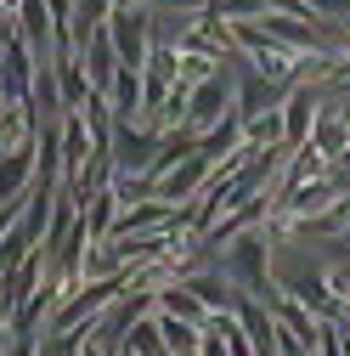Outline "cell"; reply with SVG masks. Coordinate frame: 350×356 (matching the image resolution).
<instances>
[{
  "label": "cell",
  "instance_id": "6da1fadb",
  "mask_svg": "<svg viewBox=\"0 0 350 356\" xmlns=\"http://www.w3.org/2000/svg\"><path fill=\"white\" fill-rule=\"evenodd\" d=\"M108 46H113L119 68H142L147 63V6H136V0H113V12H108Z\"/></svg>",
  "mask_w": 350,
  "mask_h": 356
},
{
  "label": "cell",
  "instance_id": "7c38bea8",
  "mask_svg": "<svg viewBox=\"0 0 350 356\" xmlns=\"http://www.w3.org/2000/svg\"><path fill=\"white\" fill-rule=\"evenodd\" d=\"M187 289H192L203 305H226V311H232V294H238L232 277H215V272H187Z\"/></svg>",
  "mask_w": 350,
  "mask_h": 356
},
{
  "label": "cell",
  "instance_id": "e0dca14e",
  "mask_svg": "<svg viewBox=\"0 0 350 356\" xmlns=\"http://www.w3.org/2000/svg\"><path fill=\"white\" fill-rule=\"evenodd\" d=\"M12 356H40V339H34V334H17V345H12Z\"/></svg>",
  "mask_w": 350,
  "mask_h": 356
},
{
  "label": "cell",
  "instance_id": "9c48e42d",
  "mask_svg": "<svg viewBox=\"0 0 350 356\" xmlns=\"http://www.w3.org/2000/svg\"><path fill=\"white\" fill-rule=\"evenodd\" d=\"M12 23H17V34L28 40V51H40V46H51V12H46V0H23Z\"/></svg>",
  "mask_w": 350,
  "mask_h": 356
},
{
  "label": "cell",
  "instance_id": "3957f363",
  "mask_svg": "<svg viewBox=\"0 0 350 356\" xmlns=\"http://www.w3.org/2000/svg\"><path fill=\"white\" fill-rule=\"evenodd\" d=\"M266 249H272V243L260 238V232H254V238H243V232L232 238V249H226V277H232V289H238V294L277 300V294H272V283H266Z\"/></svg>",
  "mask_w": 350,
  "mask_h": 356
},
{
  "label": "cell",
  "instance_id": "4fadbf2b",
  "mask_svg": "<svg viewBox=\"0 0 350 356\" xmlns=\"http://www.w3.org/2000/svg\"><path fill=\"white\" fill-rule=\"evenodd\" d=\"M164 311H169V317H187L192 328H203V300L192 294V289H164V294H153Z\"/></svg>",
  "mask_w": 350,
  "mask_h": 356
},
{
  "label": "cell",
  "instance_id": "ac0fdd59",
  "mask_svg": "<svg viewBox=\"0 0 350 356\" xmlns=\"http://www.w3.org/2000/svg\"><path fill=\"white\" fill-rule=\"evenodd\" d=\"M317 12H333V17H350V0H317Z\"/></svg>",
  "mask_w": 350,
  "mask_h": 356
},
{
  "label": "cell",
  "instance_id": "8fae6325",
  "mask_svg": "<svg viewBox=\"0 0 350 356\" xmlns=\"http://www.w3.org/2000/svg\"><path fill=\"white\" fill-rule=\"evenodd\" d=\"M311 136H317V153H322V159H339V153L350 147V119H339V113H333V119H317Z\"/></svg>",
  "mask_w": 350,
  "mask_h": 356
},
{
  "label": "cell",
  "instance_id": "5bb4252c",
  "mask_svg": "<svg viewBox=\"0 0 350 356\" xmlns=\"http://www.w3.org/2000/svg\"><path fill=\"white\" fill-rule=\"evenodd\" d=\"M243 130H249V142H272V136H283V113H260Z\"/></svg>",
  "mask_w": 350,
  "mask_h": 356
},
{
  "label": "cell",
  "instance_id": "52a82bcc",
  "mask_svg": "<svg viewBox=\"0 0 350 356\" xmlns=\"http://www.w3.org/2000/svg\"><path fill=\"white\" fill-rule=\"evenodd\" d=\"M108 113L113 119H136L142 113V68H119L108 85Z\"/></svg>",
  "mask_w": 350,
  "mask_h": 356
},
{
  "label": "cell",
  "instance_id": "277c9868",
  "mask_svg": "<svg viewBox=\"0 0 350 356\" xmlns=\"http://www.w3.org/2000/svg\"><path fill=\"white\" fill-rule=\"evenodd\" d=\"M226 102H232V79H226V74L198 79L192 91H187V130H192V136H203L215 119H226V113H232Z\"/></svg>",
  "mask_w": 350,
  "mask_h": 356
},
{
  "label": "cell",
  "instance_id": "8992f818",
  "mask_svg": "<svg viewBox=\"0 0 350 356\" xmlns=\"http://www.w3.org/2000/svg\"><path fill=\"white\" fill-rule=\"evenodd\" d=\"M232 68H238V79H243V102H238V119L249 124V119H260V113H277V102H283V91L266 79V74H254L243 57H232Z\"/></svg>",
  "mask_w": 350,
  "mask_h": 356
},
{
  "label": "cell",
  "instance_id": "ffe728a7",
  "mask_svg": "<svg viewBox=\"0 0 350 356\" xmlns=\"http://www.w3.org/2000/svg\"><path fill=\"white\" fill-rule=\"evenodd\" d=\"M260 356H277V350H260Z\"/></svg>",
  "mask_w": 350,
  "mask_h": 356
},
{
  "label": "cell",
  "instance_id": "2e32d148",
  "mask_svg": "<svg viewBox=\"0 0 350 356\" xmlns=\"http://www.w3.org/2000/svg\"><path fill=\"white\" fill-rule=\"evenodd\" d=\"M322 283H328V294H333V300H350V260H339Z\"/></svg>",
  "mask_w": 350,
  "mask_h": 356
},
{
  "label": "cell",
  "instance_id": "ba28073f",
  "mask_svg": "<svg viewBox=\"0 0 350 356\" xmlns=\"http://www.w3.org/2000/svg\"><path fill=\"white\" fill-rule=\"evenodd\" d=\"M317 102H322V91H299L288 108H277V113H283V136H288V142H305V136H311V124H317Z\"/></svg>",
  "mask_w": 350,
  "mask_h": 356
},
{
  "label": "cell",
  "instance_id": "9a60e30c",
  "mask_svg": "<svg viewBox=\"0 0 350 356\" xmlns=\"http://www.w3.org/2000/svg\"><path fill=\"white\" fill-rule=\"evenodd\" d=\"M136 6H164V12H187V17H203L209 0H136Z\"/></svg>",
  "mask_w": 350,
  "mask_h": 356
},
{
  "label": "cell",
  "instance_id": "7a4b0ae2",
  "mask_svg": "<svg viewBox=\"0 0 350 356\" xmlns=\"http://www.w3.org/2000/svg\"><path fill=\"white\" fill-rule=\"evenodd\" d=\"M108 159H113V175H147V164L158 159V130H136V119H113Z\"/></svg>",
  "mask_w": 350,
  "mask_h": 356
},
{
  "label": "cell",
  "instance_id": "30bf717a",
  "mask_svg": "<svg viewBox=\"0 0 350 356\" xmlns=\"http://www.w3.org/2000/svg\"><path fill=\"white\" fill-rule=\"evenodd\" d=\"M260 34L272 40V46H311V23H299V17H266V23H254Z\"/></svg>",
  "mask_w": 350,
  "mask_h": 356
},
{
  "label": "cell",
  "instance_id": "5b68a950",
  "mask_svg": "<svg viewBox=\"0 0 350 356\" xmlns=\"http://www.w3.org/2000/svg\"><path fill=\"white\" fill-rule=\"evenodd\" d=\"M209 170H215V164L192 147L187 159H175V164L158 175V181H153V198H164V204H175V209H181L187 198H198V187H203V175H209Z\"/></svg>",
  "mask_w": 350,
  "mask_h": 356
},
{
  "label": "cell",
  "instance_id": "d6986e66",
  "mask_svg": "<svg viewBox=\"0 0 350 356\" xmlns=\"http://www.w3.org/2000/svg\"><path fill=\"white\" fill-rule=\"evenodd\" d=\"M17 220V204H0V238H6V227Z\"/></svg>",
  "mask_w": 350,
  "mask_h": 356
}]
</instances>
